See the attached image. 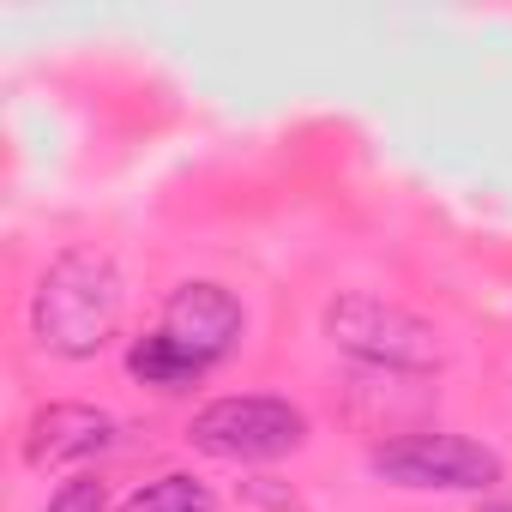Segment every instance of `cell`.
<instances>
[{
  "instance_id": "cell-1",
  "label": "cell",
  "mask_w": 512,
  "mask_h": 512,
  "mask_svg": "<svg viewBox=\"0 0 512 512\" xmlns=\"http://www.w3.org/2000/svg\"><path fill=\"white\" fill-rule=\"evenodd\" d=\"M121 308H127V290H121L115 260L97 247H73L43 272L31 296V332L49 356L91 362L121 332Z\"/></svg>"
},
{
  "instance_id": "cell-2",
  "label": "cell",
  "mask_w": 512,
  "mask_h": 512,
  "mask_svg": "<svg viewBox=\"0 0 512 512\" xmlns=\"http://www.w3.org/2000/svg\"><path fill=\"white\" fill-rule=\"evenodd\" d=\"M187 440L193 452L223 458V464H272L308 446V416L272 392H235V398H211L205 410H193Z\"/></svg>"
},
{
  "instance_id": "cell-3",
  "label": "cell",
  "mask_w": 512,
  "mask_h": 512,
  "mask_svg": "<svg viewBox=\"0 0 512 512\" xmlns=\"http://www.w3.org/2000/svg\"><path fill=\"white\" fill-rule=\"evenodd\" d=\"M326 338H332L338 350L374 362V368L428 374V368L446 362L440 332H434L422 314H410V308H398V302H380V296H338V302L326 308Z\"/></svg>"
},
{
  "instance_id": "cell-4",
  "label": "cell",
  "mask_w": 512,
  "mask_h": 512,
  "mask_svg": "<svg viewBox=\"0 0 512 512\" xmlns=\"http://www.w3.org/2000/svg\"><path fill=\"white\" fill-rule=\"evenodd\" d=\"M368 470L392 488H440V494H482L500 482V452L464 434H398L368 452Z\"/></svg>"
},
{
  "instance_id": "cell-5",
  "label": "cell",
  "mask_w": 512,
  "mask_h": 512,
  "mask_svg": "<svg viewBox=\"0 0 512 512\" xmlns=\"http://www.w3.org/2000/svg\"><path fill=\"white\" fill-rule=\"evenodd\" d=\"M157 332H169L187 356H199L205 368L211 362H223L229 350H235V338H241V302L223 290V284H181L169 302H163V326Z\"/></svg>"
},
{
  "instance_id": "cell-6",
  "label": "cell",
  "mask_w": 512,
  "mask_h": 512,
  "mask_svg": "<svg viewBox=\"0 0 512 512\" xmlns=\"http://www.w3.org/2000/svg\"><path fill=\"white\" fill-rule=\"evenodd\" d=\"M115 440V416L97 404H43L25 428V464L31 470H61Z\"/></svg>"
},
{
  "instance_id": "cell-7",
  "label": "cell",
  "mask_w": 512,
  "mask_h": 512,
  "mask_svg": "<svg viewBox=\"0 0 512 512\" xmlns=\"http://www.w3.org/2000/svg\"><path fill=\"white\" fill-rule=\"evenodd\" d=\"M127 374L139 386H151V392H187V386L205 380V362L187 356L169 332H151V338H133L127 344Z\"/></svg>"
},
{
  "instance_id": "cell-8",
  "label": "cell",
  "mask_w": 512,
  "mask_h": 512,
  "mask_svg": "<svg viewBox=\"0 0 512 512\" xmlns=\"http://www.w3.org/2000/svg\"><path fill=\"white\" fill-rule=\"evenodd\" d=\"M121 512H211V488L193 482V476H157Z\"/></svg>"
},
{
  "instance_id": "cell-9",
  "label": "cell",
  "mask_w": 512,
  "mask_h": 512,
  "mask_svg": "<svg viewBox=\"0 0 512 512\" xmlns=\"http://www.w3.org/2000/svg\"><path fill=\"white\" fill-rule=\"evenodd\" d=\"M43 512H109V494H103L97 476H73V482H61V488L49 494Z\"/></svg>"
},
{
  "instance_id": "cell-10",
  "label": "cell",
  "mask_w": 512,
  "mask_h": 512,
  "mask_svg": "<svg viewBox=\"0 0 512 512\" xmlns=\"http://www.w3.org/2000/svg\"><path fill=\"white\" fill-rule=\"evenodd\" d=\"M500 512H512V506H500Z\"/></svg>"
}]
</instances>
